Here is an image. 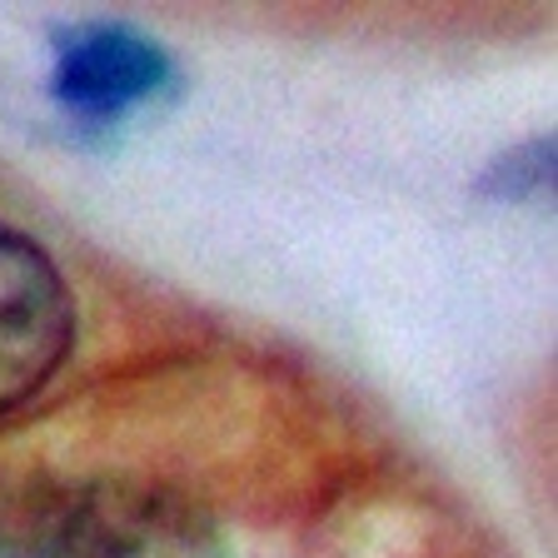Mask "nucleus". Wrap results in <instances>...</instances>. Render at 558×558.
<instances>
[{"instance_id":"4","label":"nucleus","mask_w":558,"mask_h":558,"mask_svg":"<svg viewBox=\"0 0 558 558\" xmlns=\"http://www.w3.org/2000/svg\"><path fill=\"white\" fill-rule=\"evenodd\" d=\"M484 190L499 199H519L529 190H554V140H534L529 150L504 160L499 170H488Z\"/></svg>"},{"instance_id":"3","label":"nucleus","mask_w":558,"mask_h":558,"mask_svg":"<svg viewBox=\"0 0 558 558\" xmlns=\"http://www.w3.org/2000/svg\"><path fill=\"white\" fill-rule=\"evenodd\" d=\"M170 81V56L125 25H75L56 46V100L85 120H116Z\"/></svg>"},{"instance_id":"1","label":"nucleus","mask_w":558,"mask_h":558,"mask_svg":"<svg viewBox=\"0 0 558 558\" xmlns=\"http://www.w3.org/2000/svg\"><path fill=\"white\" fill-rule=\"evenodd\" d=\"M0 558H230V544L174 488L31 474L0 488Z\"/></svg>"},{"instance_id":"2","label":"nucleus","mask_w":558,"mask_h":558,"mask_svg":"<svg viewBox=\"0 0 558 558\" xmlns=\"http://www.w3.org/2000/svg\"><path fill=\"white\" fill-rule=\"evenodd\" d=\"M75 339V310L40 244L0 225V414L40 395Z\"/></svg>"}]
</instances>
